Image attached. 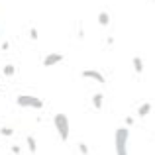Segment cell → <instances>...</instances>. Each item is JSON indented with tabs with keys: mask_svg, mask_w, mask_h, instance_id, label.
I'll list each match as a JSON object with an SVG mask.
<instances>
[{
	"mask_svg": "<svg viewBox=\"0 0 155 155\" xmlns=\"http://www.w3.org/2000/svg\"><path fill=\"white\" fill-rule=\"evenodd\" d=\"M128 140H130L128 126L116 128V132H114V147H116V155H128Z\"/></svg>",
	"mask_w": 155,
	"mask_h": 155,
	"instance_id": "cell-1",
	"label": "cell"
},
{
	"mask_svg": "<svg viewBox=\"0 0 155 155\" xmlns=\"http://www.w3.org/2000/svg\"><path fill=\"white\" fill-rule=\"evenodd\" d=\"M53 124H55V130H57V134H59L61 141H67L69 136H71V124H69L67 114H63V112L55 114V116H53Z\"/></svg>",
	"mask_w": 155,
	"mask_h": 155,
	"instance_id": "cell-2",
	"label": "cell"
},
{
	"mask_svg": "<svg viewBox=\"0 0 155 155\" xmlns=\"http://www.w3.org/2000/svg\"><path fill=\"white\" fill-rule=\"evenodd\" d=\"M16 102L18 106H22V108H43V100L38 98V96H31V94H20L18 98H16Z\"/></svg>",
	"mask_w": 155,
	"mask_h": 155,
	"instance_id": "cell-3",
	"label": "cell"
},
{
	"mask_svg": "<svg viewBox=\"0 0 155 155\" xmlns=\"http://www.w3.org/2000/svg\"><path fill=\"white\" fill-rule=\"evenodd\" d=\"M81 77H84V79H92V81H96V83H106L104 75L100 71H94V69H83V71H81Z\"/></svg>",
	"mask_w": 155,
	"mask_h": 155,
	"instance_id": "cell-4",
	"label": "cell"
},
{
	"mask_svg": "<svg viewBox=\"0 0 155 155\" xmlns=\"http://www.w3.org/2000/svg\"><path fill=\"white\" fill-rule=\"evenodd\" d=\"M63 61L61 53H49V55L43 57V67H53V65H59Z\"/></svg>",
	"mask_w": 155,
	"mask_h": 155,
	"instance_id": "cell-5",
	"label": "cell"
},
{
	"mask_svg": "<svg viewBox=\"0 0 155 155\" xmlns=\"http://www.w3.org/2000/svg\"><path fill=\"white\" fill-rule=\"evenodd\" d=\"M132 65H134V71H136L137 75L143 73V59H141L140 55H134L132 57Z\"/></svg>",
	"mask_w": 155,
	"mask_h": 155,
	"instance_id": "cell-6",
	"label": "cell"
},
{
	"mask_svg": "<svg viewBox=\"0 0 155 155\" xmlns=\"http://www.w3.org/2000/svg\"><path fill=\"white\" fill-rule=\"evenodd\" d=\"M151 108H153V104H151V102H143V104L140 106V108H137V118H145L149 112H151Z\"/></svg>",
	"mask_w": 155,
	"mask_h": 155,
	"instance_id": "cell-7",
	"label": "cell"
},
{
	"mask_svg": "<svg viewBox=\"0 0 155 155\" xmlns=\"http://www.w3.org/2000/svg\"><path fill=\"white\" fill-rule=\"evenodd\" d=\"M92 106H94L96 110H102V106H104V94L102 92H96V94L92 96Z\"/></svg>",
	"mask_w": 155,
	"mask_h": 155,
	"instance_id": "cell-8",
	"label": "cell"
},
{
	"mask_svg": "<svg viewBox=\"0 0 155 155\" xmlns=\"http://www.w3.org/2000/svg\"><path fill=\"white\" fill-rule=\"evenodd\" d=\"M98 24H100V26H102V28H106V26H110V14H108V12H98Z\"/></svg>",
	"mask_w": 155,
	"mask_h": 155,
	"instance_id": "cell-9",
	"label": "cell"
},
{
	"mask_svg": "<svg viewBox=\"0 0 155 155\" xmlns=\"http://www.w3.org/2000/svg\"><path fill=\"white\" fill-rule=\"evenodd\" d=\"M26 141H28V147H30V151H31V153L38 151V141H35V137H34V136H28V137H26Z\"/></svg>",
	"mask_w": 155,
	"mask_h": 155,
	"instance_id": "cell-10",
	"label": "cell"
},
{
	"mask_svg": "<svg viewBox=\"0 0 155 155\" xmlns=\"http://www.w3.org/2000/svg\"><path fill=\"white\" fill-rule=\"evenodd\" d=\"M14 73H16V67H14V65H6V67H4V75H6V77H12Z\"/></svg>",
	"mask_w": 155,
	"mask_h": 155,
	"instance_id": "cell-11",
	"label": "cell"
},
{
	"mask_svg": "<svg viewBox=\"0 0 155 155\" xmlns=\"http://www.w3.org/2000/svg\"><path fill=\"white\" fill-rule=\"evenodd\" d=\"M79 151H81V155H88V153H91V151H88V145L84 143V141L79 143Z\"/></svg>",
	"mask_w": 155,
	"mask_h": 155,
	"instance_id": "cell-12",
	"label": "cell"
},
{
	"mask_svg": "<svg viewBox=\"0 0 155 155\" xmlns=\"http://www.w3.org/2000/svg\"><path fill=\"white\" fill-rule=\"evenodd\" d=\"M0 132H2V136H12V134H14V130H12V128H2Z\"/></svg>",
	"mask_w": 155,
	"mask_h": 155,
	"instance_id": "cell-13",
	"label": "cell"
},
{
	"mask_svg": "<svg viewBox=\"0 0 155 155\" xmlns=\"http://www.w3.org/2000/svg\"><path fill=\"white\" fill-rule=\"evenodd\" d=\"M30 38H31V39H38V38H39V35H38V30H35V28H31V30H30Z\"/></svg>",
	"mask_w": 155,
	"mask_h": 155,
	"instance_id": "cell-14",
	"label": "cell"
},
{
	"mask_svg": "<svg viewBox=\"0 0 155 155\" xmlns=\"http://www.w3.org/2000/svg\"><path fill=\"white\" fill-rule=\"evenodd\" d=\"M126 126H134V118H132V116L126 118Z\"/></svg>",
	"mask_w": 155,
	"mask_h": 155,
	"instance_id": "cell-15",
	"label": "cell"
}]
</instances>
